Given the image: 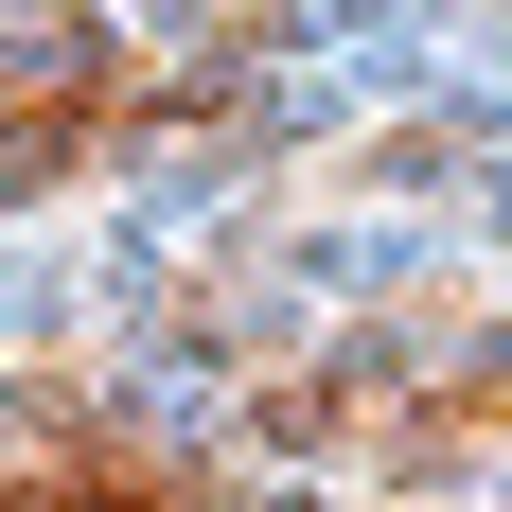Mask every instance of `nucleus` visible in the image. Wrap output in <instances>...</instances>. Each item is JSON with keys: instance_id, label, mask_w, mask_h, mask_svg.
I'll return each mask as SVG.
<instances>
[{"instance_id": "obj_1", "label": "nucleus", "mask_w": 512, "mask_h": 512, "mask_svg": "<svg viewBox=\"0 0 512 512\" xmlns=\"http://www.w3.org/2000/svg\"><path fill=\"white\" fill-rule=\"evenodd\" d=\"M124 142H142L124 124V18L106 0H0V212L89 195Z\"/></svg>"}, {"instance_id": "obj_2", "label": "nucleus", "mask_w": 512, "mask_h": 512, "mask_svg": "<svg viewBox=\"0 0 512 512\" xmlns=\"http://www.w3.org/2000/svg\"><path fill=\"white\" fill-rule=\"evenodd\" d=\"M265 71H283V0H142V18H124V124H142V142L230 124Z\"/></svg>"}]
</instances>
